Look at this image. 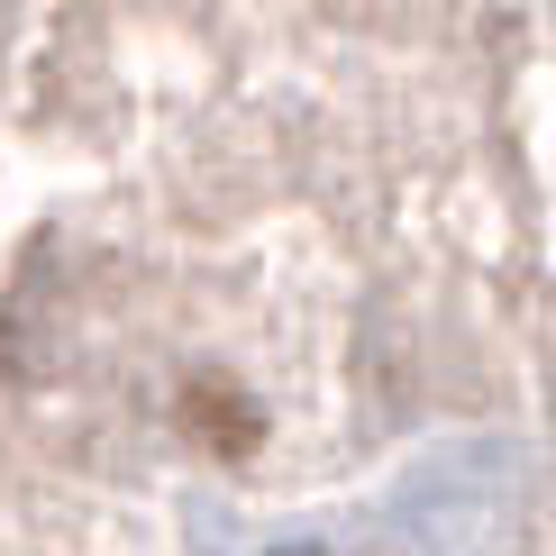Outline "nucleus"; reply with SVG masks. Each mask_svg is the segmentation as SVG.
<instances>
[{
	"label": "nucleus",
	"mask_w": 556,
	"mask_h": 556,
	"mask_svg": "<svg viewBox=\"0 0 556 556\" xmlns=\"http://www.w3.org/2000/svg\"><path fill=\"white\" fill-rule=\"evenodd\" d=\"M182 429L201 438V447L219 456V466H238V456H256V438H265V420H256V402H247L228 375H201V383H182Z\"/></svg>",
	"instance_id": "obj_1"
}]
</instances>
